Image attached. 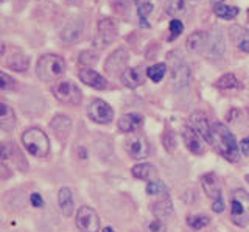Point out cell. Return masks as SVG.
I'll use <instances>...</instances> for the list:
<instances>
[{"mask_svg":"<svg viewBox=\"0 0 249 232\" xmlns=\"http://www.w3.org/2000/svg\"><path fill=\"white\" fill-rule=\"evenodd\" d=\"M210 143L213 148L229 162H238V146L237 141L231 131L223 123H212V133H210Z\"/></svg>","mask_w":249,"mask_h":232,"instance_id":"6da1fadb","label":"cell"},{"mask_svg":"<svg viewBox=\"0 0 249 232\" xmlns=\"http://www.w3.org/2000/svg\"><path fill=\"white\" fill-rule=\"evenodd\" d=\"M67 64L59 55H44L36 64V75L44 83H53L66 73Z\"/></svg>","mask_w":249,"mask_h":232,"instance_id":"7a4b0ae2","label":"cell"},{"mask_svg":"<svg viewBox=\"0 0 249 232\" xmlns=\"http://www.w3.org/2000/svg\"><path fill=\"white\" fill-rule=\"evenodd\" d=\"M22 143L25 150L35 158H47L50 153V141L39 128H28L22 134Z\"/></svg>","mask_w":249,"mask_h":232,"instance_id":"3957f363","label":"cell"},{"mask_svg":"<svg viewBox=\"0 0 249 232\" xmlns=\"http://www.w3.org/2000/svg\"><path fill=\"white\" fill-rule=\"evenodd\" d=\"M168 66H170V75H171V84L175 89H182L190 83V67L185 63L182 53L175 50L168 53Z\"/></svg>","mask_w":249,"mask_h":232,"instance_id":"277c9868","label":"cell"},{"mask_svg":"<svg viewBox=\"0 0 249 232\" xmlns=\"http://www.w3.org/2000/svg\"><path fill=\"white\" fill-rule=\"evenodd\" d=\"M231 216L233 224L245 228L249 224V193L245 189H237L231 199Z\"/></svg>","mask_w":249,"mask_h":232,"instance_id":"5b68a950","label":"cell"},{"mask_svg":"<svg viewBox=\"0 0 249 232\" xmlns=\"http://www.w3.org/2000/svg\"><path fill=\"white\" fill-rule=\"evenodd\" d=\"M52 92L54 98L61 103L66 105H80L83 100V92L76 86L73 81L70 80H59L52 86Z\"/></svg>","mask_w":249,"mask_h":232,"instance_id":"8992f818","label":"cell"},{"mask_svg":"<svg viewBox=\"0 0 249 232\" xmlns=\"http://www.w3.org/2000/svg\"><path fill=\"white\" fill-rule=\"evenodd\" d=\"M117 35H119V27H117V22L111 18H103L98 20L97 24V33L93 36V45L97 49H106L107 45H111Z\"/></svg>","mask_w":249,"mask_h":232,"instance_id":"52a82bcc","label":"cell"},{"mask_svg":"<svg viewBox=\"0 0 249 232\" xmlns=\"http://www.w3.org/2000/svg\"><path fill=\"white\" fill-rule=\"evenodd\" d=\"M76 226L81 232H98L100 231V215L89 206H81L76 211Z\"/></svg>","mask_w":249,"mask_h":232,"instance_id":"ba28073f","label":"cell"},{"mask_svg":"<svg viewBox=\"0 0 249 232\" xmlns=\"http://www.w3.org/2000/svg\"><path fill=\"white\" fill-rule=\"evenodd\" d=\"M88 115L92 122L106 125V123H109L114 119V111L111 105L106 103L105 100L95 98V100H92L90 105L88 106Z\"/></svg>","mask_w":249,"mask_h":232,"instance_id":"9c48e42d","label":"cell"},{"mask_svg":"<svg viewBox=\"0 0 249 232\" xmlns=\"http://www.w3.org/2000/svg\"><path fill=\"white\" fill-rule=\"evenodd\" d=\"M129 59V53L126 49H117L115 52H112L111 55L107 56L106 63H105V71L109 75H122L124 71H126V64Z\"/></svg>","mask_w":249,"mask_h":232,"instance_id":"30bf717a","label":"cell"},{"mask_svg":"<svg viewBox=\"0 0 249 232\" xmlns=\"http://www.w3.org/2000/svg\"><path fill=\"white\" fill-rule=\"evenodd\" d=\"M124 148L132 159H143L150 154V143L142 136H131L124 142Z\"/></svg>","mask_w":249,"mask_h":232,"instance_id":"8fae6325","label":"cell"},{"mask_svg":"<svg viewBox=\"0 0 249 232\" xmlns=\"http://www.w3.org/2000/svg\"><path fill=\"white\" fill-rule=\"evenodd\" d=\"M182 139H184L185 146L193 154H204L206 153L204 139H202V136L198 134L192 126H184V129H182Z\"/></svg>","mask_w":249,"mask_h":232,"instance_id":"7c38bea8","label":"cell"},{"mask_svg":"<svg viewBox=\"0 0 249 232\" xmlns=\"http://www.w3.org/2000/svg\"><path fill=\"white\" fill-rule=\"evenodd\" d=\"M201 185H202V190L206 192V195L213 201H220L223 199L221 195V184L218 176L215 173H206L201 176Z\"/></svg>","mask_w":249,"mask_h":232,"instance_id":"4fadbf2b","label":"cell"},{"mask_svg":"<svg viewBox=\"0 0 249 232\" xmlns=\"http://www.w3.org/2000/svg\"><path fill=\"white\" fill-rule=\"evenodd\" d=\"M83 20L80 19H72L69 20L67 24L61 28V33H59V37L64 42L67 44H73V42H78L81 39L83 36Z\"/></svg>","mask_w":249,"mask_h":232,"instance_id":"5bb4252c","label":"cell"},{"mask_svg":"<svg viewBox=\"0 0 249 232\" xmlns=\"http://www.w3.org/2000/svg\"><path fill=\"white\" fill-rule=\"evenodd\" d=\"M209 45V33L202 32V30H198V32H193L185 41V47L187 52L190 53H206Z\"/></svg>","mask_w":249,"mask_h":232,"instance_id":"9a60e30c","label":"cell"},{"mask_svg":"<svg viewBox=\"0 0 249 232\" xmlns=\"http://www.w3.org/2000/svg\"><path fill=\"white\" fill-rule=\"evenodd\" d=\"M226 45H224V36L220 28H216L212 35H209V45L206 50V55L212 59H218L224 55Z\"/></svg>","mask_w":249,"mask_h":232,"instance_id":"2e32d148","label":"cell"},{"mask_svg":"<svg viewBox=\"0 0 249 232\" xmlns=\"http://www.w3.org/2000/svg\"><path fill=\"white\" fill-rule=\"evenodd\" d=\"M78 76H80V80L84 84H88V86L92 88V89L103 90V89L107 88V80L105 78V76L100 75L95 71H92V69H89V67L81 69L80 73H78Z\"/></svg>","mask_w":249,"mask_h":232,"instance_id":"e0dca14e","label":"cell"},{"mask_svg":"<svg viewBox=\"0 0 249 232\" xmlns=\"http://www.w3.org/2000/svg\"><path fill=\"white\" fill-rule=\"evenodd\" d=\"M190 123H192V128L196 131L198 134L202 136V139L210 143V133H212V125L207 119L206 114L202 112H193L190 115Z\"/></svg>","mask_w":249,"mask_h":232,"instance_id":"ac0fdd59","label":"cell"},{"mask_svg":"<svg viewBox=\"0 0 249 232\" xmlns=\"http://www.w3.org/2000/svg\"><path fill=\"white\" fill-rule=\"evenodd\" d=\"M120 81L123 86L129 89H136L143 84V72L140 67H129L120 75Z\"/></svg>","mask_w":249,"mask_h":232,"instance_id":"d6986e66","label":"cell"},{"mask_svg":"<svg viewBox=\"0 0 249 232\" xmlns=\"http://www.w3.org/2000/svg\"><path fill=\"white\" fill-rule=\"evenodd\" d=\"M50 128L53 129V133L56 134L58 139H66L70 133V129H72V120H70L67 115L58 114L53 117Z\"/></svg>","mask_w":249,"mask_h":232,"instance_id":"ffe728a7","label":"cell"},{"mask_svg":"<svg viewBox=\"0 0 249 232\" xmlns=\"http://www.w3.org/2000/svg\"><path fill=\"white\" fill-rule=\"evenodd\" d=\"M143 123V117L137 112L124 114L119 120V129L122 133H132V131L139 129Z\"/></svg>","mask_w":249,"mask_h":232,"instance_id":"44dd1931","label":"cell"},{"mask_svg":"<svg viewBox=\"0 0 249 232\" xmlns=\"http://www.w3.org/2000/svg\"><path fill=\"white\" fill-rule=\"evenodd\" d=\"M229 32L233 42L237 45V49L245 53H249V30H246L241 25H233L231 27Z\"/></svg>","mask_w":249,"mask_h":232,"instance_id":"7402d4cb","label":"cell"},{"mask_svg":"<svg viewBox=\"0 0 249 232\" xmlns=\"http://www.w3.org/2000/svg\"><path fill=\"white\" fill-rule=\"evenodd\" d=\"M58 203H59V209L62 215L70 216L75 212V201H73V195L72 190L69 187H62L58 193Z\"/></svg>","mask_w":249,"mask_h":232,"instance_id":"603a6c76","label":"cell"},{"mask_svg":"<svg viewBox=\"0 0 249 232\" xmlns=\"http://www.w3.org/2000/svg\"><path fill=\"white\" fill-rule=\"evenodd\" d=\"M132 175L137 179L142 181H156V176H158V170L154 165L148 164V162H142V164H137L132 167Z\"/></svg>","mask_w":249,"mask_h":232,"instance_id":"cb8c5ba5","label":"cell"},{"mask_svg":"<svg viewBox=\"0 0 249 232\" xmlns=\"http://www.w3.org/2000/svg\"><path fill=\"white\" fill-rule=\"evenodd\" d=\"M30 66V58L20 52H16L10 58H6V67L14 72H25Z\"/></svg>","mask_w":249,"mask_h":232,"instance_id":"d4e9b609","label":"cell"},{"mask_svg":"<svg viewBox=\"0 0 249 232\" xmlns=\"http://www.w3.org/2000/svg\"><path fill=\"white\" fill-rule=\"evenodd\" d=\"M2 107V114H0V128L3 131H13L16 126V114L11 106L6 103H0Z\"/></svg>","mask_w":249,"mask_h":232,"instance_id":"484cf974","label":"cell"},{"mask_svg":"<svg viewBox=\"0 0 249 232\" xmlns=\"http://www.w3.org/2000/svg\"><path fill=\"white\" fill-rule=\"evenodd\" d=\"M153 13V3L151 0H137V14L140 19V25L148 28L150 24H148V18L151 16Z\"/></svg>","mask_w":249,"mask_h":232,"instance_id":"4316f807","label":"cell"},{"mask_svg":"<svg viewBox=\"0 0 249 232\" xmlns=\"http://www.w3.org/2000/svg\"><path fill=\"white\" fill-rule=\"evenodd\" d=\"M213 13L216 14L218 18L231 20L233 18H237V14L240 13V10L237 8V6H229V5H224L221 2H218V3L213 5Z\"/></svg>","mask_w":249,"mask_h":232,"instance_id":"83f0119b","label":"cell"},{"mask_svg":"<svg viewBox=\"0 0 249 232\" xmlns=\"http://www.w3.org/2000/svg\"><path fill=\"white\" fill-rule=\"evenodd\" d=\"M215 86H216L218 89H240V88H241V84H240V81L235 78V75L226 73V75H223L221 78L215 83Z\"/></svg>","mask_w":249,"mask_h":232,"instance_id":"f1b7e54d","label":"cell"},{"mask_svg":"<svg viewBox=\"0 0 249 232\" xmlns=\"http://www.w3.org/2000/svg\"><path fill=\"white\" fill-rule=\"evenodd\" d=\"M146 193L150 196H159V198H165L168 196V190L165 187V184L160 181H151L146 185Z\"/></svg>","mask_w":249,"mask_h":232,"instance_id":"f546056e","label":"cell"},{"mask_svg":"<svg viewBox=\"0 0 249 232\" xmlns=\"http://www.w3.org/2000/svg\"><path fill=\"white\" fill-rule=\"evenodd\" d=\"M187 10V0H170L167 3V13L170 16H181Z\"/></svg>","mask_w":249,"mask_h":232,"instance_id":"4dcf8cb0","label":"cell"},{"mask_svg":"<svg viewBox=\"0 0 249 232\" xmlns=\"http://www.w3.org/2000/svg\"><path fill=\"white\" fill-rule=\"evenodd\" d=\"M167 72V64H163V63H158V64H153L150 69L146 71V75L150 76V80L154 81V83H159L162 78H163V75H165Z\"/></svg>","mask_w":249,"mask_h":232,"instance_id":"1f68e13d","label":"cell"},{"mask_svg":"<svg viewBox=\"0 0 249 232\" xmlns=\"http://www.w3.org/2000/svg\"><path fill=\"white\" fill-rule=\"evenodd\" d=\"M209 223H210V218L207 215H192L187 218V224H189V226L195 231L206 228Z\"/></svg>","mask_w":249,"mask_h":232,"instance_id":"d6a6232c","label":"cell"},{"mask_svg":"<svg viewBox=\"0 0 249 232\" xmlns=\"http://www.w3.org/2000/svg\"><path fill=\"white\" fill-rule=\"evenodd\" d=\"M78 61H80V64H83L86 67L93 66L98 61V53L95 50H84L83 53H80Z\"/></svg>","mask_w":249,"mask_h":232,"instance_id":"836d02e7","label":"cell"},{"mask_svg":"<svg viewBox=\"0 0 249 232\" xmlns=\"http://www.w3.org/2000/svg\"><path fill=\"white\" fill-rule=\"evenodd\" d=\"M182 32H184L182 22H181V20H178V19H173V20L170 22V37H168V39H170V41L176 39V37L181 36Z\"/></svg>","mask_w":249,"mask_h":232,"instance_id":"e575fe53","label":"cell"},{"mask_svg":"<svg viewBox=\"0 0 249 232\" xmlns=\"http://www.w3.org/2000/svg\"><path fill=\"white\" fill-rule=\"evenodd\" d=\"M162 142H163V145H165L167 151H170V153L176 148V137H175V134L171 133V131H168V129L165 131V134H163Z\"/></svg>","mask_w":249,"mask_h":232,"instance_id":"d590c367","label":"cell"},{"mask_svg":"<svg viewBox=\"0 0 249 232\" xmlns=\"http://www.w3.org/2000/svg\"><path fill=\"white\" fill-rule=\"evenodd\" d=\"M14 86H16V81L11 76H8L5 72H2V75H0V89L8 90V89H13Z\"/></svg>","mask_w":249,"mask_h":232,"instance_id":"8d00e7d4","label":"cell"},{"mask_svg":"<svg viewBox=\"0 0 249 232\" xmlns=\"http://www.w3.org/2000/svg\"><path fill=\"white\" fill-rule=\"evenodd\" d=\"M30 203H31V206H33V207H42L44 206V199H42L41 195H39V193H31Z\"/></svg>","mask_w":249,"mask_h":232,"instance_id":"74e56055","label":"cell"},{"mask_svg":"<svg viewBox=\"0 0 249 232\" xmlns=\"http://www.w3.org/2000/svg\"><path fill=\"white\" fill-rule=\"evenodd\" d=\"M212 211L216 212V214H221L224 211V199L213 201V203H212Z\"/></svg>","mask_w":249,"mask_h":232,"instance_id":"f35d334b","label":"cell"},{"mask_svg":"<svg viewBox=\"0 0 249 232\" xmlns=\"http://www.w3.org/2000/svg\"><path fill=\"white\" fill-rule=\"evenodd\" d=\"M240 148L245 156H249V137H245L243 141L240 142Z\"/></svg>","mask_w":249,"mask_h":232,"instance_id":"ab89813d","label":"cell"},{"mask_svg":"<svg viewBox=\"0 0 249 232\" xmlns=\"http://www.w3.org/2000/svg\"><path fill=\"white\" fill-rule=\"evenodd\" d=\"M150 231H153V232H163V224H162V221L154 220L150 224Z\"/></svg>","mask_w":249,"mask_h":232,"instance_id":"60d3db41","label":"cell"},{"mask_svg":"<svg viewBox=\"0 0 249 232\" xmlns=\"http://www.w3.org/2000/svg\"><path fill=\"white\" fill-rule=\"evenodd\" d=\"M101 232H115V231H114L112 228H105V229L101 231Z\"/></svg>","mask_w":249,"mask_h":232,"instance_id":"b9f144b4","label":"cell"},{"mask_svg":"<svg viewBox=\"0 0 249 232\" xmlns=\"http://www.w3.org/2000/svg\"><path fill=\"white\" fill-rule=\"evenodd\" d=\"M248 18H249V10H248Z\"/></svg>","mask_w":249,"mask_h":232,"instance_id":"7bdbcfd3","label":"cell"},{"mask_svg":"<svg viewBox=\"0 0 249 232\" xmlns=\"http://www.w3.org/2000/svg\"><path fill=\"white\" fill-rule=\"evenodd\" d=\"M123 2H126V0H123Z\"/></svg>","mask_w":249,"mask_h":232,"instance_id":"ee69618b","label":"cell"},{"mask_svg":"<svg viewBox=\"0 0 249 232\" xmlns=\"http://www.w3.org/2000/svg\"><path fill=\"white\" fill-rule=\"evenodd\" d=\"M193 2H196V0H193Z\"/></svg>","mask_w":249,"mask_h":232,"instance_id":"f6af8a7d","label":"cell"}]
</instances>
